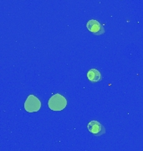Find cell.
Segmentation results:
<instances>
[{
    "instance_id": "cell-5",
    "label": "cell",
    "mask_w": 143,
    "mask_h": 151,
    "mask_svg": "<svg viewBox=\"0 0 143 151\" xmlns=\"http://www.w3.org/2000/svg\"><path fill=\"white\" fill-rule=\"evenodd\" d=\"M87 78L91 82H99L101 81L102 76L101 72L96 69H90L87 72Z\"/></svg>"
},
{
    "instance_id": "cell-3",
    "label": "cell",
    "mask_w": 143,
    "mask_h": 151,
    "mask_svg": "<svg viewBox=\"0 0 143 151\" xmlns=\"http://www.w3.org/2000/svg\"><path fill=\"white\" fill-rule=\"evenodd\" d=\"M88 130L90 131L92 134L95 135V136H101L106 134V129L105 127L100 124L98 121L96 120H92L87 125Z\"/></svg>"
},
{
    "instance_id": "cell-4",
    "label": "cell",
    "mask_w": 143,
    "mask_h": 151,
    "mask_svg": "<svg viewBox=\"0 0 143 151\" xmlns=\"http://www.w3.org/2000/svg\"><path fill=\"white\" fill-rule=\"evenodd\" d=\"M86 27L90 32L93 33L94 35H101L105 33L104 27L95 19H90L87 22Z\"/></svg>"
},
{
    "instance_id": "cell-1",
    "label": "cell",
    "mask_w": 143,
    "mask_h": 151,
    "mask_svg": "<svg viewBox=\"0 0 143 151\" xmlns=\"http://www.w3.org/2000/svg\"><path fill=\"white\" fill-rule=\"evenodd\" d=\"M48 106L52 111H62L67 106V100L60 94H54L49 99Z\"/></svg>"
},
{
    "instance_id": "cell-2",
    "label": "cell",
    "mask_w": 143,
    "mask_h": 151,
    "mask_svg": "<svg viewBox=\"0 0 143 151\" xmlns=\"http://www.w3.org/2000/svg\"><path fill=\"white\" fill-rule=\"evenodd\" d=\"M41 108V102L37 97L30 94L24 103V109L28 113H35Z\"/></svg>"
}]
</instances>
